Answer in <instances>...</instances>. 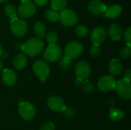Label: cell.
<instances>
[{"instance_id":"2","label":"cell","mask_w":131,"mask_h":130,"mask_svg":"<svg viewBox=\"0 0 131 130\" xmlns=\"http://www.w3.org/2000/svg\"><path fill=\"white\" fill-rule=\"evenodd\" d=\"M84 51V46L79 41H71L64 48V57L70 61L77 59Z\"/></svg>"},{"instance_id":"30","label":"cell","mask_w":131,"mask_h":130,"mask_svg":"<svg viewBox=\"0 0 131 130\" xmlns=\"http://www.w3.org/2000/svg\"><path fill=\"white\" fill-rule=\"evenodd\" d=\"M101 53V49L100 48V45L93 44V46L90 49V54L93 57H97Z\"/></svg>"},{"instance_id":"28","label":"cell","mask_w":131,"mask_h":130,"mask_svg":"<svg viewBox=\"0 0 131 130\" xmlns=\"http://www.w3.org/2000/svg\"><path fill=\"white\" fill-rule=\"evenodd\" d=\"M82 87H83V90L85 93H88V94H90L93 91H94V85L88 81V80H85L82 83Z\"/></svg>"},{"instance_id":"4","label":"cell","mask_w":131,"mask_h":130,"mask_svg":"<svg viewBox=\"0 0 131 130\" xmlns=\"http://www.w3.org/2000/svg\"><path fill=\"white\" fill-rule=\"evenodd\" d=\"M58 19L63 25L72 27L78 23V16L73 10L64 8L61 11L60 14H58Z\"/></svg>"},{"instance_id":"35","label":"cell","mask_w":131,"mask_h":130,"mask_svg":"<svg viewBox=\"0 0 131 130\" xmlns=\"http://www.w3.org/2000/svg\"><path fill=\"white\" fill-rule=\"evenodd\" d=\"M124 78H127V79H128V80H130L131 79V70L129 68V69H127V70H126V72H125V77Z\"/></svg>"},{"instance_id":"22","label":"cell","mask_w":131,"mask_h":130,"mask_svg":"<svg viewBox=\"0 0 131 130\" xmlns=\"http://www.w3.org/2000/svg\"><path fill=\"white\" fill-rule=\"evenodd\" d=\"M68 3L67 0H51V9L58 11L64 9Z\"/></svg>"},{"instance_id":"21","label":"cell","mask_w":131,"mask_h":130,"mask_svg":"<svg viewBox=\"0 0 131 130\" xmlns=\"http://www.w3.org/2000/svg\"><path fill=\"white\" fill-rule=\"evenodd\" d=\"M33 31L35 32V34L39 37V38H42L44 36H45V32H46V26L45 25L41 22V21H37L35 23L34 26H33Z\"/></svg>"},{"instance_id":"19","label":"cell","mask_w":131,"mask_h":130,"mask_svg":"<svg viewBox=\"0 0 131 130\" xmlns=\"http://www.w3.org/2000/svg\"><path fill=\"white\" fill-rule=\"evenodd\" d=\"M122 12V7L119 5H115L107 8L104 16L110 18H116L121 15Z\"/></svg>"},{"instance_id":"32","label":"cell","mask_w":131,"mask_h":130,"mask_svg":"<svg viewBox=\"0 0 131 130\" xmlns=\"http://www.w3.org/2000/svg\"><path fill=\"white\" fill-rule=\"evenodd\" d=\"M124 39L127 42V46L130 47L131 42V28L128 27L124 32Z\"/></svg>"},{"instance_id":"1","label":"cell","mask_w":131,"mask_h":130,"mask_svg":"<svg viewBox=\"0 0 131 130\" xmlns=\"http://www.w3.org/2000/svg\"><path fill=\"white\" fill-rule=\"evenodd\" d=\"M44 48V42L37 38H33L28 40L24 44H22L21 50L25 54L30 57H35L38 55Z\"/></svg>"},{"instance_id":"13","label":"cell","mask_w":131,"mask_h":130,"mask_svg":"<svg viewBox=\"0 0 131 130\" xmlns=\"http://www.w3.org/2000/svg\"><path fill=\"white\" fill-rule=\"evenodd\" d=\"M88 8L92 15H101L105 13L107 8L103 2L100 0H92L89 2Z\"/></svg>"},{"instance_id":"33","label":"cell","mask_w":131,"mask_h":130,"mask_svg":"<svg viewBox=\"0 0 131 130\" xmlns=\"http://www.w3.org/2000/svg\"><path fill=\"white\" fill-rule=\"evenodd\" d=\"M40 130H55V126L52 123H48L43 125Z\"/></svg>"},{"instance_id":"36","label":"cell","mask_w":131,"mask_h":130,"mask_svg":"<svg viewBox=\"0 0 131 130\" xmlns=\"http://www.w3.org/2000/svg\"><path fill=\"white\" fill-rule=\"evenodd\" d=\"M8 56V53L5 51H0V58L2 57V58H6Z\"/></svg>"},{"instance_id":"27","label":"cell","mask_w":131,"mask_h":130,"mask_svg":"<svg viewBox=\"0 0 131 130\" xmlns=\"http://www.w3.org/2000/svg\"><path fill=\"white\" fill-rule=\"evenodd\" d=\"M46 40L49 44H54L58 41V35L54 31H49L46 34Z\"/></svg>"},{"instance_id":"7","label":"cell","mask_w":131,"mask_h":130,"mask_svg":"<svg viewBox=\"0 0 131 130\" xmlns=\"http://www.w3.org/2000/svg\"><path fill=\"white\" fill-rule=\"evenodd\" d=\"M36 11L35 4L31 0H25L21 2L18 8V15L23 18H28L31 17Z\"/></svg>"},{"instance_id":"25","label":"cell","mask_w":131,"mask_h":130,"mask_svg":"<svg viewBox=\"0 0 131 130\" xmlns=\"http://www.w3.org/2000/svg\"><path fill=\"white\" fill-rule=\"evenodd\" d=\"M45 18L49 21H56L58 19V13L53 9H48L45 13Z\"/></svg>"},{"instance_id":"38","label":"cell","mask_w":131,"mask_h":130,"mask_svg":"<svg viewBox=\"0 0 131 130\" xmlns=\"http://www.w3.org/2000/svg\"><path fill=\"white\" fill-rule=\"evenodd\" d=\"M8 0H0V3H7Z\"/></svg>"},{"instance_id":"18","label":"cell","mask_w":131,"mask_h":130,"mask_svg":"<svg viewBox=\"0 0 131 130\" xmlns=\"http://www.w3.org/2000/svg\"><path fill=\"white\" fill-rule=\"evenodd\" d=\"M12 64H13V66L15 67V68H16V69H18V70L23 69L27 65V57H26L25 54H22V53L17 54L13 58Z\"/></svg>"},{"instance_id":"9","label":"cell","mask_w":131,"mask_h":130,"mask_svg":"<svg viewBox=\"0 0 131 130\" xmlns=\"http://www.w3.org/2000/svg\"><path fill=\"white\" fill-rule=\"evenodd\" d=\"M18 113L21 117L25 120H31L35 116V108L29 102H21L19 104Z\"/></svg>"},{"instance_id":"17","label":"cell","mask_w":131,"mask_h":130,"mask_svg":"<svg viewBox=\"0 0 131 130\" xmlns=\"http://www.w3.org/2000/svg\"><path fill=\"white\" fill-rule=\"evenodd\" d=\"M108 70H109L110 74L112 75H114V76L120 75L123 70V65L121 61L117 58L112 59L109 64Z\"/></svg>"},{"instance_id":"23","label":"cell","mask_w":131,"mask_h":130,"mask_svg":"<svg viewBox=\"0 0 131 130\" xmlns=\"http://www.w3.org/2000/svg\"><path fill=\"white\" fill-rule=\"evenodd\" d=\"M5 12L6 15L11 18V20H13L17 18L16 8L13 5H11V4L6 5L5 7Z\"/></svg>"},{"instance_id":"15","label":"cell","mask_w":131,"mask_h":130,"mask_svg":"<svg viewBox=\"0 0 131 130\" xmlns=\"http://www.w3.org/2000/svg\"><path fill=\"white\" fill-rule=\"evenodd\" d=\"M2 79L3 83L6 86L11 87L14 85L16 82V80H17L16 74L15 73L14 70L11 69H5L2 71Z\"/></svg>"},{"instance_id":"24","label":"cell","mask_w":131,"mask_h":130,"mask_svg":"<svg viewBox=\"0 0 131 130\" xmlns=\"http://www.w3.org/2000/svg\"><path fill=\"white\" fill-rule=\"evenodd\" d=\"M75 34L78 38H85L88 35V28L84 25H78L74 30Z\"/></svg>"},{"instance_id":"20","label":"cell","mask_w":131,"mask_h":130,"mask_svg":"<svg viewBox=\"0 0 131 130\" xmlns=\"http://www.w3.org/2000/svg\"><path fill=\"white\" fill-rule=\"evenodd\" d=\"M124 116V113L117 108L112 107L109 111V117L113 121H119L122 120Z\"/></svg>"},{"instance_id":"31","label":"cell","mask_w":131,"mask_h":130,"mask_svg":"<svg viewBox=\"0 0 131 130\" xmlns=\"http://www.w3.org/2000/svg\"><path fill=\"white\" fill-rule=\"evenodd\" d=\"M61 112L63 113L64 116L66 118H68V119L72 118V117L74 116V114H75V112H74V110L72 108L67 107H64Z\"/></svg>"},{"instance_id":"12","label":"cell","mask_w":131,"mask_h":130,"mask_svg":"<svg viewBox=\"0 0 131 130\" xmlns=\"http://www.w3.org/2000/svg\"><path fill=\"white\" fill-rule=\"evenodd\" d=\"M107 37L106 30L103 27H95L93 28L91 34V40L93 42V44L100 45L102 42L104 41Z\"/></svg>"},{"instance_id":"34","label":"cell","mask_w":131,"mask_h":130,"mask_svg":"<svg viewBox=\"0 0 131 130\" xmlns=\"http://www.w3.org/2000/svg\"><path fill=\"white\" fill-rule=\"evenodd\" d=\"M34 2H34L35 4H36L39 6H43L47 3L48 0H34Z\"/></svg>"},{"instance_id":"5","label":"cell","mask_w":131,"mask_h":130,"mask_svg":"<svg viewBox=\"0 0 131 130\" xmlns=\"http://www.w3.org/2000/svg\"><path fill=\"white\" fill-rule=\"evenodd\" d=\"M44 58L49 62H56L59 61L62 56V50L56 44H49L44 53Z\"/></svg>"},{"instance_id":"11","label":"cell","mask_w":131,"mask_h":130,"mask_svg":"<svg viewBox=\"0 0 131 130\" xmlns=\"http://www.w3.org/2000/svg\"><path fill=\"white\" fill-rule=\"evenodd\" d=\"M98 89L103 92L111 91L115 87V80L112 76L105 75L101 77L97 83Z\"/></svg>"},{"instance_id":"40","label":"cell","mask_w":131,"mask_h":130,"mask_svg":"<svg viewBox=\"0 0 131 130\" xmlns=\"http://www.w3.org/2000/svg\"><path fill=\"white\" fill-rule=\"evenodd\" d=\"M2 51V47H1V43H0V51Z\"/></svg>"},{"instance_id":"41","label":"cell","mask_w":131,"mask_h":130,"mask_svg":"<svg viewBox=\"0 0 131 130\" xmlns=\"http://www.w3.org/2000/svg\"><path fill=\"white\" fill-rule=\"evenodd\" d=\"M19 1H21V2H24V1H25V0H19Z\"/></svg>"},{"instance_id":"14","label":"cell","mask_w":131,"mask_h":130,"mask_svg":"<svg viewBox=\"0 0 131 130\" xmlns=\"http://www.w3.org/2000/svg\"><path fill=\"white\" fill-rule=\"evenodd\" d=\"M48 107L54 112H61L65 107L63 99L58 96L51 97L48 100Z\"/></svg>"},{"instance_id":"10","label":"cell","mask_w":131,"mask_h":130,"mask_svg":"<svg viewBox=\"0 0 131 130\" xmlns=\"http://www.w3.org/2000/svg\"><path fill=\"white\" fill-rule=\"evenodd\" d=\"M33 70L35 74L41 80H45V79L50 74V69L47 63L43 61H37L33 64Z\"/></svg>"},{"instance_id":"3","label":"cell","mask_w":131,"mask_h":130,"mask_svg":"<svg viewBox=\"0 0 131 130\" xmlns=\"http://www.w3.org/2000/svg\"><path fill=\"white\" fill-rule=\"evenodd\" d=\"M117 94L124 100L131 98L130 80L127 78H122L115 81V87Z\"/></svg>"},{"instance_id":"29","label":"cell","mask_w":131,"mask_h":130,"mask_svg":"<svg viewBox=\"0 0 131 130\" xmlns=\"http://www.w3.org/2000/svg\"><path fill=\"white\" fill-rule=\"evenodd\" d=\"M131 55V48L129 46L124 47L120 51V56L123 59H127Z\"/></svg>"},{"instance_id":"8","label":"cell","mask_w":131,"mask_h":130,"mask_svg":"<svg viewBox=\"0 0 131 130\" xmlns=\"http://www.w3.org/2000/svg\"><path fill=\"white\" fill-rule=\"evenodd\" d=\"M10 28L12 33L15 36L22 37L26 34L28 31V25L23 19L16 18L13 20H11Z\"/></svg>"},{"instance_id":"26","label":"cell","mask_w":131,"mask_h":130,"mask_svg":"<svg viewBox=\"0 0 131 130\" xmlns=\"http://www.w3.org/2000/svg\"><path fill=\"white\" fill-rule=\"evenodd\" d=\"M59 67L64 70H68L71 67V61L67 57H64L59 62Z\"/></svg>"},{"instance_id":"6","label":"cell","mask_w":131,"mask_h":130,"mask_svg":"<svg viewBox=\"0 0 131 130\" xmlns=\"http://www.w3.org/2000/svg\"><path fill=\"white\" fill-rule=\"evenodd\" d=\"M74 73L77 77V80L82 82L90 77L91 74V66L86 61H80L75 65Z\"/></svg>"},{"instance_id":"37","label":"cell","mask_w":131,"mask_h":130,"mask_svg":"<svg viewBox=\"0 0 131 130\" xmlns=\"http://www.w3.org/2000/svg\"><path fill=\"white\" fill-rule=\"evenodd\" d=\"M15 48H16V49H17L18 51H19V50H21L22 45H21V44H17V45L15 46Z\"/></svg>"},{"instance_id":"16","label":"cell","mask_w":131,"mask_h":130,"mask_svg":"<svg viewBox=\"0 0 131 130\" xmlns=\"http://www.w3.org/2000/svg\"><path fill=\"white\" fill-rule=\"evenodd\" d=\"M108 34L113 41L121 40L123 34L122 27L117 23L111 24L108 28Z\"/></svg>"},{"instance_id":"39","label":"cell","mask_w":131,"mask_h":130,"mask_svg":"<svg viewBox=\"0 0 131 130\" xmlns=\"http://www.w3.org/2000/svg\"><path fill=\"white\" fill-rule=\"evenodd\" d=\"M2 62L1 58H0V71L2 70Z\"/></svg>"}]
</instances>
